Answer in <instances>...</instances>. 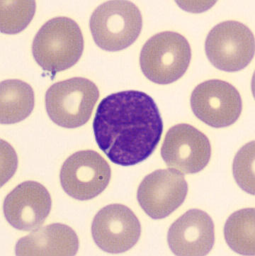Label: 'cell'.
<instances>
[{
	"label": "cell",
	"instance_id": "cell-16",
	"mask_svg": "<svg viewBox=\"0 0 255 256\" xmlns=\"http://www.w3.org/2000/svg\"><path fill=\"white\" fill-rule=\"evenodd\" d=\"M254 208H243L233 213L224 227L225 239L230 248L243 256H255Z\"/></svg>",
	"mask_w": 255,
	"mask_h": 256
},
{
	"label": "cell",
	"instance_id": "cell-9",
	"mask_svg": "<svg viewBox=\"0 0 255 256\" xmlns=\"http://www.w3.org/2000/svg\"><path fill=\"white\" fill-rule=\"evenodd\" d=\"M161 156L167 166L172 169L182 174H197L205 168L210 160V142L195 127L180 124L167 132Z\"/></svg>",
	"mask_w": 255,
	"mask_h": 256
},
{
	"label": "cell",
	"instance_id": "cell-12",
	"mask_svg": "<svg viewBox=\"0 0 255 256\" xmlns=\"http://www.w3.org/2000/svg\"><path fill=\"white\" fill-rule=\"evenodd\" d=\"M52 208L51 196L46 188L35 181L18 184L5 198L3 210L6 221L13 228L29 230L38 228Z\"/></svg>",
	"mask_w": 255,
	"mask_h": 256
},
{
	"label": "cell",
	"instance_id": "cell-14",
	"mask_svg": "<svg viewBox=\"0 0 255 256\" xmlns=\"http://www.w3.org/2000/svg\"><path fill=\"white\" fill-rule=\"evenodd\" d=\"M78 237L67 225L53 224L35 228L18 240L16 256H75L78 252Z\"/></svg>",
	"mask_w": 255,
	"mask_h": 256
},
{
	"label": "cell",
	"instance_id": "cell-8",
	"mask_svg": "<svg viewBox=\"0 0 255 256\" xmlns=\"http://www.w3.org/2000/svg\"><path fill=\"white\" fill-rule=\"evenodd\" d=\"M190 102L195 116L214 128H224L236 123L243 110L239 92L221 80L199 84L192 92Z\"/></svg>",
	"mask_w": 255,
	"mask_h": 256
},
{
	"label": "cell",
	"instance_id": "cell-13",
	"mask_svg": "<svg viewBox=\"0 0 255 256\" xmlns=\"http://www.w3.org/2000/svg\"><path fill=\"white\" fill-rule=\"evenodd\" d=\"M167 242L175 255L207 256L215 242L214 222L205 212L189 210L172 224Z\"/></svg>",
	"mask_w": 255,
	"mask_h": 256
},
{
	"label": "cell",
	"instance_id": "cell-19",
	"mask_svg": "<svg viewBox=\"0 0 255 256\" xmlns=\"http://www.w3.org/2000/svg\"><path fill=\"white\" fill-rule=\"evenodd\" d=\"M216 2H177L182 9L192 12H201L209 9Z\"/></svg>",
	"mask_w": 255,
	"mask_h": 256
},
{
	"label": "cell",
	"instance_id": "cell-15",
	"mask_svg": "<svg viewBox=\"0 0 255 256\" xmlns=\"http://www.w3.org/2000/svg\"><path fill=\"white\" fill-rule=\"evenodd\" d=\"M35 104V94L28 83L6 80L0 84V122L2 124L18 123L28 118Z\"/></svg>",
	"mask_w": 255,
	"mask_h": 256
},
{
	"label": "cell",
	"instance_id": "cell-18",
	"mask_svg": "<svg viewBox=\"0 0 255 256\" xmlns=\"http://www.w3.org/2000/svg\"><path fill=\"white\" fill-rule=\"evenodd\" d=\"M233 176L243 190L255 196V142L245 145L236 154Z\"/></svg>",
	"mask_w": 255,
	"mask_h": 256
},
{
	"label": "cell",
	"instance_id": "cell-11",
	"mask_svg": "<svg viewBox=\"0 0 255 256\" xmlns=\"http://www.w3.org/2000/svg\"><path fill=\"white\" fill-rule=\"evenodd\" d=\"M141 226L135 214L121 204L108 205L94 216L92 234L101 250L118 254L132 248L139 240Z\"/></svg>",
	"mask_w": 255,
	"mask_h": 256
},
{
	"label": "cell",
	"instance_id": "cell-10",
	"mask_svg": "<svg viewBox=\"0 0 255 256\" xmlns=\"http://www.w3.org/2000/svg\"><path fill=\"white\" fill-rule=\"evenodd\" d=\"M187 193L188 184L182 172L172 168L158 170L142 181L137 199L148 216L162 220L183 204Z\"/></svg>",
	"mask_w": 255,
	"mask_h": 256
},
{
	"label": "cell",
	"instance_id": "cell-4",
	"mask_svg": "<svg viewBox=\"0 0 255 256\" xmlns=\"http://www.w3.org/2000/svg\"><path fill=\"white\" fill-rule=\"evenodd\" d=\"M192 49L188 40L177 32H164L147 40L140 56L145 77L160 84L178 80L188 69Z\"/></svg>",
	"mask_w": 255,
	"mask_h": 256
},
{
	"label": "cell",
	"instance_id": "cell-2",
	"mask_svg": "<svg viewBox=\"0 0 255 256\" xmlns=\"http://www.w3.org/2000/svg\"><path fill=\"white\" fill-rule=\"evenodd\" d=\"M83 49V36L79 25L65 16L52 18L44 24L32 44L35 60L52 74L75 65Z\"/></svg>",
	"mask_w": 255,
	"mask_h": 256
},
{
	"label": "cell",
	"instance_id": "cell-3",
	"mask_svg": "<svg viewBox=\"0 0 255 256\" xmlns=\"http://www.w3.org/2000/svg\"><path fill=\"white\" fill-rule=\"evenodd\" d=\"M93 40L99 48L119 52L132 45L141 34L143 18L129 1H108L94 10L89 20Z\"/></svg>",
	"mask_w": 255,
	"mask_h": 256
},
{
	"label": "cell",
	"instance_id": "cell-5",
	"mask_svg": "<svg viewBox=\"0 0 255 256\" xmlns=\"http://www.w3.org/2000/svg\"><path fill=\"white\" fill-rule=\"evenodd\" d=\"M95 84L84 78H72L50 86L45 94V108L58 126L75 128L89 121L99 99Z\"/></svg>",
	"mask_w": 255,
	"mask_h": 256
},
{
	"label": "cell",
	"instance_id": "cell-17",
	"mask_svg": "<svg viewBox=\"0 0 255 256\" xmlns=\"http://www.w3.org/2000/svg\"><path fill=\"white\" fill-rule=\"evenodd\" d=\"M34 1H1V23L2 33H19L31 22L34 16Z\"/></svg>",
	"mask_w": 255,
	"mask_h": 256
},
{
	"label": "cell",
	"instance_id": "cell-1",
	"mask_svg": "<svg viewBox=\"0 0 255 256\" xmlns=\"http://www.w3.org/2000/svg\"><path fill=\"white\" fill-rule=\"evenodd\" d=\"M93 130L99 148L115 164L131 166L151 156L163 132L158 106L143 92L111 94L98 106Z\"/></svg>",
	"mask_w": 255,
	"mask_h": 256
},
{
	"label": "cell",
	"instance_id": "cell-7",
	"mask_svg": "<svg viewBox=\"0 0 255 256\" xmlns=\"http://www.w3.org/2000/svg\"><path fill=\"white\" fill-rule=\"evenodd\" d=\"M110 166L100 154L92 150H80L70 156L60 170L64 191L81 201L101 194L110 182Z\"/></svg>",
	"mask_w": 255,
	"mask_h": 256
},
{
	"label": "cell",
	"instance_id": "cell-6",
	"mask_svg": "<svg viewBox=\"0 0 255 256\" xmlns=\"http://www.w3.org/2000/svg\"><path fill=\"white\" fill-rule=\"evenodd\" d=\"M205 49L208 58L216 68L237 72L249 65L254 57V35L241 22H221L208 34Z\"/></svg>",
	"mask_w": 255,
	"mask_h": 256
}]
</instances>
